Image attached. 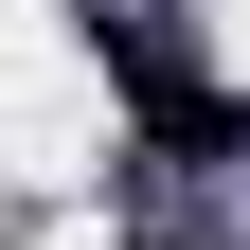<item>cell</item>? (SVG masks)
I'll list each match as a JSON object with an SVG mask.
<instances>
[{"mask_svg":"<svg viewBox=\"0 0 250 250\" xmlns=\"http://www.w3.org/2000/svg\"><path fill=\"white\" fill-rule=\"evenodd\" d=\"M107 89H125V125H143L161 161H232L250 143V107L179 54V18H143V0H107Z\"/></svg>","mask_w":250,"mask_h":250,"instance_id":"6da1fadb","label":"cell"}]
</instances>
